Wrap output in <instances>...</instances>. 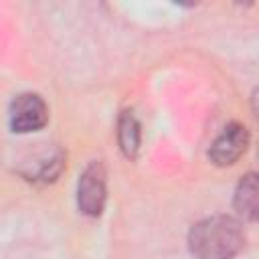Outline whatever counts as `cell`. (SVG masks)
Returning a JSON list of instances; mask_svg holds the SVG:
<instances>
[{
  "label": "cell",
  "mask_w": 259,
  "mask_h": 259,
  "mask_svg": "<svg viewBox=\"0 0 259 259\" xmlns=\"http://www.w3.org/2000/svg\"><path fill=\"white\" fill-rule=\"evenodd\" d=\"M243 245L241 223L227 214L202 219L188 233V247L196 259H233Z\"/></svg>",
  "instance_id": "6da1fadb"
},
{
  "label": "cell",
  "mask_w": 259,
  "mask_h": 259,
  "mask_svg": "<svg viewBox=\"0 0 259 259\" xmlns=\"http://www.w3.org/2000/svg\"><path fill=\"white\" fill-rule=\"evenodd\" d=\"M10 130L16 134H30L38 132L49 121V107L45 99L36 93H20L10 103L8 113Z\"/></svg>",
  "instance_id": "7a4b0ae2"
},
{
  "label": "cell",
  "mask_w": 259,
  "mask_h": 259,
  "mask_svg": "<svg viewBox=\"0 0 259 259\" xmlns=\"http://www.w3.org/2000/svg\"><path fill=\"white\" fill-rule=\"evenodd\" d=\"M105 168L101 162H91L77 182V206L87 217H99L105 206Z\"/></svg>",
  "instance_id": "3957f363"
},
{
  "label": "cell",
  "mask_w": 259,
  "mask_h": 259,
  "mask_svg": "<svg viewBox=\"0 0 259 259\" xmlns=\"http://www.w3.org/2000/svg\"><path fill=\"white\" fill-rule=\"evenodd\" d=\"M249 146V132L243 123L231 121L223 127L208 150V158L214 166H231L235 164Z\"/></svg>",
  "instance_id": "277c9868"
},
{
  "label": "cell",
  "mask_w": 259,
  "mask_h": 259,
  "mask_svg": "<svg viewBox=\"0 0 259 259\" xmlns=\"http://www.w3.org/2000/svg\"><path fill=\"white\" fill-rule=\"evenodd\" d=\"M233 206L239 212V217H243L245 221L249 223L257 221V174L255 172H249L239 180Z\"/></svg>",
  "instance_id": "5b68a950"
},
{
  "label": "cell",
  "mask_w": 259,
  "mask_h": 259,
  "mask_svg": "<svg viewBox=\"0 0 259 259\" xmlns=\"http://www.w3.org/2000/svg\"><path fill=\"white\" fill-rule=\"evenodd\" d=\"M117 142L125 158L134 160L138 156L140 144H142V130L140 121L134 115V111H123L117 119Z\"/></svg>",
  "instance_id": "8992f818"
}]
</instances>
